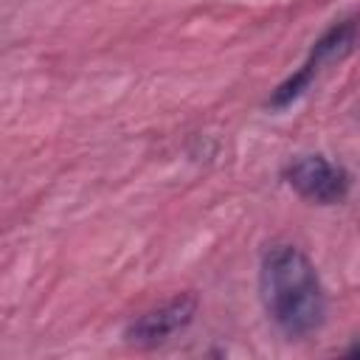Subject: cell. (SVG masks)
<instances>
[{
	"label": "cell",
	"instance_id": "cell-5",
	"mask_svg": "<svg viewBox=\"0 0 360 360\" xmlns=\"http://www.w3.org/2000/svg\"><path fill=\"white\" fill-rule=\"evenodd\" d=\"M349 354H360V343H357L354 349H349Z\"/></svg>",
	"mask_w": 360,
	"mask_h": 360
},
{
	"label": "cell",
	"instance_id": "cell-3",
	"mask_svg": "<svg viewBox=\"0 0 360 360\" xmlns=\"http://www.w3.org/2000/svg\"><path fill=\"white\" fill-rule=\"evenodd\" d=\"M287 183L309 202L332 205L349 194V172L323 155H304L287 166Z\"/></svg>",
	"mask_w": 360,
	"mask_h": 360
},
{
	"label": "cell",
	"instance_id": "cell-2",
	"mask_svg": "<svg viewBox=\"0 0 360 360\" xmlns=\"http://www.w3.org/2000/svg\"><path fill=\"white\" fill-rule=\"evenodd\" d=\"M352 45H354V20H340V22H335V25L312 45L307 62H304L287 82H281V84L273 90L267 107H270V110H284V107H290L292 101H298V98L304 96V90L309 87V82L315 79L318 68H321L323 62H329V59L346 56V53L352 51Z\"/></svg>",
	"mask_w": 360,
	"mask_h": 360
},
{
	"label": "cell",
	"instance_id": "cell-1",
	"mask_svg": "<svg viewBox=\"0 0 360 360\" xmlns=\"http://www.w3.org/2000/svg\"><path fill=\"white\" fill-rule=\"evenodd\" d=\"M262 304L287 338H307L326 321V292L312 262L295 245H270L259 270Z\"/></svg>",
	"mask_w": 360,
	"mask_h": 360
},
{
	"label": "cell",
	"instance_id": "cell-4",
	"mask_svg": "<svg viewBox=\"0 0 360 360\" xmlns=\"http://www.w3.org/2000/svg\"><path fill=\"white\" fill-rule=\"evenodd\" d=\"M194 312H197V298L191 292H180V295L169 298L163 307L149 309L138 321H132L127 326L124 338L129 343H135V346H158L169 335H174L177 329L188 326Z\"/></svg>",
	"mask_w": 360,
	"mask_h": 360
}]
</instances>
